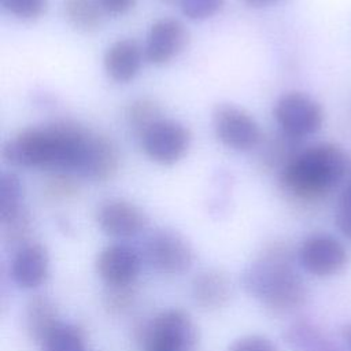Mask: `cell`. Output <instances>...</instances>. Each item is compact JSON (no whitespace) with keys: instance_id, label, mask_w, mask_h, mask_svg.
Listing matches in <instances>:
<instances>
[{"instance_id":"16","label":"cell","mask_w":351,"mask_h":351,"mask_svg":"<svg viewBox=\"0 0 351 351\" xmlns=\"http://www.w3.org/2000/svg\"><path fill=\"white\" fill-rule=\"evenodd\" d=\"M63 10L71 26L82 32L100 27L104 10L99 0H64Z\"/></svg>"},{"instance_id":"3","label":"cell","mask_w":351,"mask_h":351,"mask_svg":"<svg viewBox=\"0 0 351 351\" xmlns=\"http://www.w3.org/2000/svg\"><path fill=\"white\" fill-rule=\"evenodd\" d=\"M245 285L266 306L280 311L300 307L307 296L306 285L284 248H274L266 259L251 266L245 273Z\"/></svg>"},{"instance_id":"14","label":"cell","mask_w":351,"mask_h":351,"mask_svg":"<svg viewBox=\"0 0 351 351\" xmlns=\"http://www.w3.org/2000/svg\"><path fill=\"white\" fill-rule=\"evenodd\" d=\"M49 258L40 244H26L18 250L11 263V277L23 289L40 287L48 277Z\"/></svg>"},{"instance_id":"4","label":"cell","mask_w":351,"mask_h":351,"mask_svg":"<svg viewBox=\"0 0 351 351\" xmlns=\"http://www.w3.org/2000/svg\"><path fill=\"white\" fill-rule=\"evenodd\" d=\"M273 117L281 133L304 140L315 134L324 123V110L317 100L303 92H287L278 97Z\"/></svg>"},{"instance_id":"9","label":"cell","mask_w":351,"mask_h":351,"mask_svg":"<svg viewBox=\"0 0 351 351\" xmlns=\"http://www.w3.org/2000/svg\"><path fill=\"white\" fill-rule=\"evenodd\" d=\"M144 255L154 269L170 274L186 271L195 261L189 243L178 233L167 229L155 230L147 237Z\"/></svg>"},{"instance_id":"13","label":"cell","mask_w":351,"mask_h":351,"mask_svg":"<svg viewBox=\"0 0 351 351\" xmlns=\"http://www.w3.org/2000/svg\"><path fill=\"white\" fill-rule=\"evenodd\" d=\"M144 51L136 40L121 38L112 43L104 53V70L107 75L119 84L130 82L138 74Z\"/></svg>"},{"instance_id":"7","label":"cell","mask_w":351,"mask_h":351,"mask_svg":"<svg viewBox=\"0 0 351 351\" xmlns=\"http://www.w3.org/2000/svg\"><path fill=\"white\" fill-rule=\"evenodd\" d=\"M218 140L234 151H250L261 144L262 132L255 118L233 104H219L213 112Z\"/></svg>"},{"instance_id":"29","label":"cell","mask_w":351,"mask_h":351,"mask_svg":"<svg viewBox=\"0 0 351 351\" xmlns=\"http://www.w3.org/2000/svg\"><path fill=\"white\" fill-rule=\"evenodd\" d=\"M248 7H252V8H263V7H269V5H274V4H278L281 1H285V0H243Z\"/></svg>"},{"instance_id":"17","label":"cell","mask_w":351,"mask_h":351,"mask_svg":"<svg viewBox=\"0 0 351 351\" xmlns=\"http://www.w3.org/2000/svg\"><path fill=\"white\" fill-rule=\"evenodd\" d=\"M60 321L58 319V314L55 306L45 298H34L29 306L26 313V325L32 337L37 341H43L44 337L53 329Z\"/></svg>"},{"instance_id":"12","label":"cell","mask_w":351,"mask_h":351,"mask_svg":"<svg viewBox=\"0 0 351 351\" xmlns=\"http://www.w3.org/2000/svg\"><path fill=\"white\" fill-rule=\"evenodd\" d=\"M141 266L138 252L128 244H111L103 248L96 261L99 276L110 287L130 285Z\"/></svg>"},{"instance_id":"11","label":"cell","mask_w":351,"mask_h":351,"mask_svg":"<svg viewBox=\"0 0 351 351\" xmlns=\"http://www.w3.org/2000/svg\"><path fill=\"white\" fill-rule=\"evenodd\" d=\"M96 219L100 229L115 239L134 237L147 225V217L143 210L123 199L103 202L97 208Z\"/></svg>"},{"instance_id":"26","label":"cell","mask_w":351,"mask_h":351,"mask_svg":"<svg viewBox=\"0 0 351 351\" xmlns=\"http://www.w3.org/2000/svg\"><path fill=\"white\" fill-rule=\"evenodd\" d=\"M229 351H277L276 346L262 336H245L236 340Z\"/></svg>"},{"instance_id":"20","label":"cell","mask_w":351,"mask_h":351,"mask_svg":"<svg viewBox=\"0 0 351 351\" xmlns=\"http://www.w3.org/2000/svg\"><path fill=\"white\" fill-rule=\"evenodd\" d=\"M43 351H85L82 330L71 324L59 322L41 341Z\"/></svg>"},{"instance_id":"21","label":"cell","mask_w":351,"mask_h":351,"mask_svg":"<svg viewBox=\"0 0 351 351\" xmlns=\"http://www.w3.org/2000/svg\"><path fill=\"white\" fill-rule=\"evenodd\" d=\"M126 122L133 133L140 137L154 122L163 118L160 107L148 97L133 100L126 108Z\"/></svg>"},{"instance_id":"23","label":"cell","mask_w":351,"mask_h":351,"mask_svg":"<svg viewBox=\"0 0 351 351\" xmlns=\"http://www.w3.org/2000/svg\"><path fill=\"white\" fill-rule=\"evenodd\" d=\"M335 223L339 232L351 241V173L343 186L335 210Z\"/></svg>"},{"instance_id":"31","label":"cell","mask_w":351,"mask_h":351,"mask_svg":"<svg viewBox=\"0 0 351 351\" xmlns=\"http://www.w3.org/2000/svg\"><path fill=\"white\" fill-rule=\"evenodd\" d=\"M163 3H167V4H171V3H180V0H162Z\"/></svg>"},{"instance_id":"10","label":"cell","mask_w":351,"mask_h":351,"mask_svg":"<svg viewBox=\"0 0 351 351\" xmlns=\"http://www.w3.org/2000/svg\"><path fill=\"white\" fill-rule=\"evenodd\" d=\"M189 41L185 25L170 16L154 22L144 41V58L148 63L162 66L177 58Z\"/></svg>"},{"instance_id":"25","label":"cell","mask_w":351,"mask_h":351,"mask_svg":"<svg viewBox=\"0 0 351 351\" xmlns=\"http://www.w3.org/2000/svg\"><path fill=\"white\" fill-rule=\"evenodd\" d=\"M70 173H53L48 180L47 192L53 197H67L77 192V184Z\"/></svg>"},{"instance_id":"18","label":"cell","mask_w":351,"mask_h":351,"mask_svg":"<svg viewBox=\"0 0 351 351\" xmlns=\"http://www.w3.org/2000/svg\"><path fill=\"white\" fill-rule=\"evenodd\" d=\"M300 148V140H295L280 132L277 136H273V138H270L262 148V166L267 170L280 171Z\"/></svg>"},{"instance_id":"30","label":"cell","mask_w":351,"mask_h":351,"mask_svg":"<svg viewBox=\"0 0 351 351\" xmlns=\"http://www.w3.org/2000/svg\"><path fill=\"white\" fill-rule=\"evenodd\" d=\"M341 339H343L346 347L348 348V351H351V322L347 324V325L341 329Z\"/></svg>"},{"instance_id":"24","label":"cell","mask_w":351,"mask_h":351,"mask_svg":"<svg viewBox=\"0 0 351 351\" xmlns=\"http://www.w3.org/2000/svg\"><path fill=\"white\" fill-rule=\"evenodd\" d=\"M225 0H180L181 12L192 21H203L215 15Z\"/></svg>"},{"instance_id":"15","label":"cell","mask_w":351,"mask_h":351,"mask_svg":"<svg viewBox=\"0 0 351 351\" xmlns=\"http://www.w3.org/2000/svg\"><path fill=\"white\" fill-rule=\"evenodd\" d=\"M192 293L197 304L204 308H218L223 306L230 296V284L228 278L217 271L207 270L195 277Z\"/></svg>"},{"instance_id":"8","label":"cell","mask_w":351,"mask_h":351,"mask_svg":"<svg viewBox=\"0 0 351 351\" xmlns=\"http://www.w3.org/2000/svg\"><path fill=\"white\" fill-rule=\"evenodd\" d=\"M298 261L307 273L317 277H329L346 267L348 251L335 236L314 233L306 237L300 244Z\"/></svg>"},{"instance_id":"5","label":"cell","mask_w":351,"mask_h":351,"mask_svg":"<svg viewBox=\"0 0 351 351\" xmlns=\"http://www.w3.org/2000/svg\"><path fill=\"white\" fill-rule=\"evenodd\" d=\"M197 332L191 317L178 308L159 313L151 322L144 351H195Z\"/></svg>"},{"instance_id":"22","label":"cell","mask_w":351,"mask_h":351,"mask_svg":"<svg viewBox=\"0 0 351 351\" xmlns=\"http://www.w3.org/2000/svg\"><path fill=\"white\" fill-rule=\"evenodd\" d=\"M1 5L10 15L18 19L33 21L45 12L48 0H1Z\"/></svg>"},{"instance_id":"19","label":"cell","mask_w":351,"mask_h":351,"mask_svg":"<svg viewBox=\"0 0 351 351\" xmlns=\"http://www.w3.org/2000/svg\"><path fill=\"white\" fill-rule=\"evenodd\" d=\"M23 186L14 174L4 171L0 177V218L4 225L16 219L22 211Z\"/></svg>"},{"instance_id":"27","label":"cell","mask_w":351,"mask_h":351,"mask_svg":"<svg viewBox=\"0 0 351 351\" xmlns=\"http://www.w3.org/2000/svg\"><path fill=\"white\" fill-rule=\"evenodd\" d=\"M107 306L111 310H123L126 308L133 299V292L129 289V285L122 287H111L110 293L106 296Z\"/></svg>"},{"instance_id":"1","label":"cell","mask_w":351,"mask_h":351,"mask_svg":"<svg viewBox=\"0 0 351 351\" xmlns=\"http://www.w3.org/2000/svg\"><path fill=\"white\" fill-rule=\"evenodd\" d=\"M99 133L74 121L26 128L5 141L4 160L15 167L85 177Z\"/></svg>"},{"instance_id":"2","label":"cell","mask_w":351,"mask_h":351,"mask_svg":"<svg viewBox=\"0 0 351 351\" xmlns=\"http://www.w3.org/2000/svg\"><path fill=\"white\" fill-rule=\"evenodd\" d=\"M350 170L346 151L335 143L302 147L278 171L284 192L300 202H315L330 195Z\"/></svg>"},{"instance_id":"6","label":"cell","mask_w":351,"mask_h":351,"mask_svg":"<svg viewBox=\"0 0 351 351\" xmlns=\"http://www.w3.org/2000/svg\"><path fill=\"white\" fill-rule=\"evenodd\" d=\"M144 154L154 162L165 166L177 163L191 147L189 129L169 118H160L154 122L140 137Z\"/></svg>"},{"instance_id":"28","label":"cell","mask_w":351,"mask_h":351,"mask_svg":"<svg viewBox=\"0 0 351 351\" xmlns=\"http://www.w3.org/2000/svg\"><path fill=\"white\" fill-rule=\"evenodd\" d=\"M104 12L111 15H123L129 12L137 0H99Z\"/></svg>"}]
</instances>
